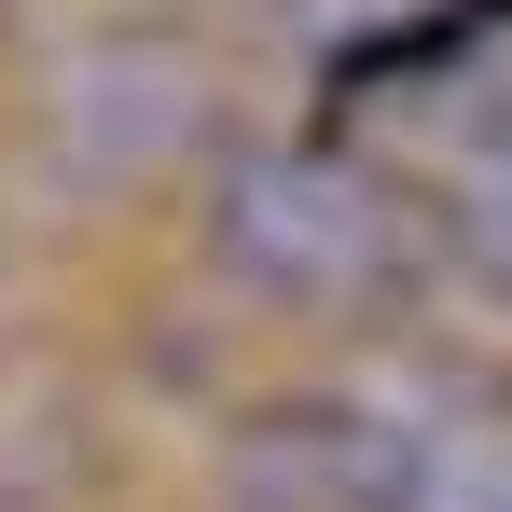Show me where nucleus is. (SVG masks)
Here are the masks:
<instances>
[{
	"mask_svg": "<svg viewBox=\"0 0 512 512\" xmlns=\"http://www.w3.org/2000/svg\"><path fill=\"white\" fill-rule=\"evenodd\" d=\"M250 512H512V374L374 360L236 429Z\"/></svg>",
	"mask_w": 512,
	"mask_h": 512,
	"instance_id": "f257e3e1",
	"label": "nucleus"
},
{
	"mask_svg": "<svg viewBox=\"0 0 512 512\" xmlns=\"http://www.w3.org/2000/svg\"><path fill=\"white\" fill-rule=\"evenodd\" d=\"M222 236L277 291H346V277H388V263L416 250V222L346 153H250V167L222 180Z\"/></svg>",
	"mask_w": 512,
	"mask_h": 512,
	"instance_id": "f03ea898",
	"label": "nucleus"
}]
</instances>
